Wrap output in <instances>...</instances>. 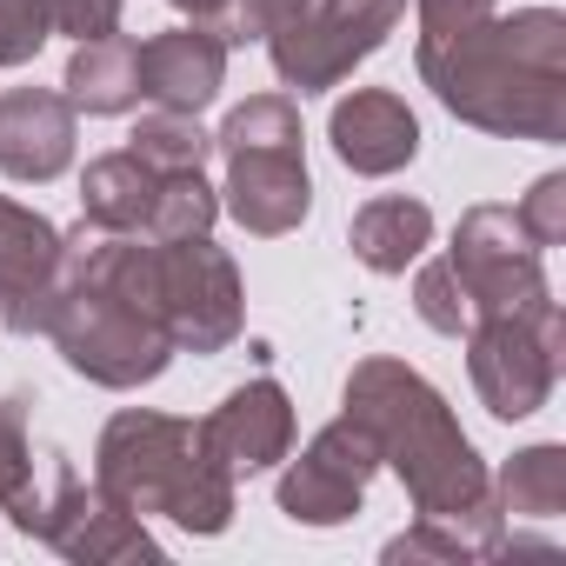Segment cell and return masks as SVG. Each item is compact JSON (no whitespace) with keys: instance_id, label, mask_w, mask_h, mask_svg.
<instances>
[{"instance_id":"obj_1","label":"cell","mask_w":566,"mask_h":566,"mask_svg":"<svg viewBox=\"0 0 566 566\" xmlns=\"http://www.w3.org/2000/svg\"><path fill=\"white\" fill-rule=\"evenodd\" d=\"M340 413L374 440L380 467L400 473L420 520H453L460 533H473V546H486L506 526L493 513V473H486L480 447L467 440L460 413L420 367H407L394 354L354 360V374L340 387Z\"/></svg>"},{"instance_id":"obj_2","label":"cell","mask_w":566,"mask_h":566,"mask_svg":"<svg viewBox=\"0 0 566 566\" xmlns=\"http://www.w3.org/2000/svg\"><path fill=\"white\" fill-rule=\"evenodd\" d=\"M48 340L81 380L107 394L154 387L174 367V340L147 287L140 233H107L87 213L61 233V294L48 314Z\"/></svg>"},{"instance_id":"obj_3","label":"cell","mask_w":566,"mask_h":566,"mask_svg":"<svg viewBox=\"0 0 566 566\" xmlns=\"http://www.w3.org/2000/svg\"><path fill=\"white\" fill-rule=\"evenodd\" d=\"M420 81L433 101L480 134L500 140H566V14L559 8H520L486 14L480 28L413 48Z\"/></svg>"},{"instance_id":"obj_4","label":"cell","mask_w":566,"mask_h":566,"mask_svg":"<svg viewBox=\"0 0 566 566\" xmlns=\"http://www.w3.org/2000/svg\"><path fill=\"white\" fill-rule=\"evenodd\" d=\"M94 486H107L140 520L160 513V520H174L180 533H200V539L227 533L233 500H240V480L213 460V447L200 440V420L154 413V407H120L101 427Z\"/></svg>"},{"instance_id":"obj_5","label":"cell","mask_w":566,"mask_h":566,"mask_svg":"<svg viewBox=\"0 0 566 566\" xmlns=\"http://www.w3.org/2000/svg\"><path fill=\"white\" fill-rule=\"evenodd\" d=\"M213 154L227 167L220 187V213H233L253 240H280L314 213V174H307V127L294 94H253L240 101L220 134Z\"/></svg>"},{"instance_id":"obj_6","label":"cell","mask_w":566,"mask_h":566,"mask_svg":"<svg viewBox=\"0 0 566 566\" xmlns=\"http://www.w3.org/2000/svg\"><path fill=\"white\" fill-rule=\"evenodd\" d=\"M400 21H407V0H294V14L260 48L280 87H294L307 101V94H334L360 61H374Z\"/></svg>"},{"instance_id":"obj_7","label":"cell","mask_w":566,"mask_h":566,"mask_svg":"<svg viewBox=\"0 0 566 566\" xmlns=\"http://www.w3.org/2000/svg\"><path fill=\"white\" fill-rule=\"evenodd\" d=\"M147 287H154V307L167 321L174 354H220L247 327L240 266L227 247H213V233L147 240Z\"/></svg>"},{"instance_id":"obj_8","label":"cell","mask_w":566,"mask_h":566,"mask_svg":"<svg viewBox=\"0 0 566 566\" xmlns=\"http://www.w3.org/2000/svg\"><path fill=\"white\" fill-rule=\"evenodd\" d=\"M467 374L473 394L493 420H533L566 367V314L559 301L533 307V314H486L467 334Z\"/></svg>"},{"instance_id":"obj_9","label":"cell","mask_w":566,"mask_h":566,"mask_svg":"<svg viewBox=\"0 0 566 566\" xmlns=\"http://www.w3.org/2000/svg\"><path fill=\"white\" fill-rule=\"evenodd\" d=\"M447 266L460 273L473 321H486V314H533V307L553 301L539 247L526 240V227L513 220V207H493V200H480V207L460 213Z\"/></svg>"},{"instance_id":"obj_10","label":"cell","mask_w":566,"mask_h":566,"mask_svg":"<svg viewBox=\"0 0 566 566\" xmlns=\"http://www.w3.org/2000/svg\"><path fill=\"white\" fill-rule=\"evenodd\" d=\"M374 473H380L374 440L340 413V420H327L301 453H287L273 500H280V513H287L294 526H347V520L367 506Z\"/></svg>"},{"instance_id":"obj_11","label":"cell","mask_w":566,"mask_h":566,"mask_svg":"<svg viewBox=\"0 0 566 566\" xmlns=\"http://www.w3.org/2000/svg\"><path fill=\"white\" fill-rule=\"evenodd\" d=\"M61 294V227L0 193V327L34 340L48 334Z\"/></svg>"},{"instance_id":"obj_12","label":"cell","mask_w":566,"mask_h":566,"mask_svg":"<svg viewBox=\"0 0 566 566\" xmlns=\"http://www.w3.org/2000/svg\"><path fill=\"white\" fill-rule=\"evenodd\" d=\"M200 440L213 447V460L233 473V480H253L266 467H280L294 453V400L273 374H253L240 380L207 420H200Z\"/></svg>"},{"instance_id":"obj_13","label":"cell","mask_w":566,"mask_h":566,"mask_svg":"<svg viewBox=\"0 0 566 566\" xmlns=\"http://www.w3.org/2000/svg\"><path fill=\"white\" fill-rule=\"evenodd\" d=\"M327 140H334V154H340L347 174L387 180V174H400V167L420 160V114L394 87H354V94L334 101Z\"/></svg>"},{"instance_id":"obj_14","label":"cell","mask_w":566,"mask_h":566,"mask_svg":"<svg viewBox=\"0 0 566 566\" xmlns=\"http://www.w3.org/2000/svg\"><path fill=\"white\" fill-rule=\"evenodd\" d=\"M227 41L207 21L167 28L154 41H140V101L160 114H207L227 87Z\"/></svg>"},{"instance_id":"obj_15","label":"cell","mask_w":566,"mask_h":566,"mask_svg":"<svg viewBox=\"0 0 566 566\" xmlns=\"http://www.w3.org/2000/svg\"><path fill=\"white\" fill-rule=\"evenodd\" d=\"M74 167V107L61 87H8L0 94V174L48 187Z\"/></svg>"},{"instance_id":"obj_16","label":"cell","mask_w":566,"mask_h":566,"mask_svg":"<svg viewBox=\"0 0 566 566\" xmlns=\"http://www.w3.org/2000/svg\"><path fill=\"white\" fill-rule=\"evenodd\" d=\"M54 553L81 559V566H120V559H160V539L147 533V520L134 506H120L107 486H67L48 533H41Z\"/></svg>"},{"instance_id":"obj_17","label":"cell","mask_w":566,"mask_h":566,"mask_svg":"<svg viewBox=\"0 0 566 566\" xmlns=\"http://www.w3.org/2000/svg\"><path fill=\"white\" fill-rule=\"evenodd\" d=\"M347 247L367 273H407L433 247V207L413 193H380L347 220Z\"/></svg>"},{"instance_id":"obj_18","label":"cell","mask_w":566,"mask_h":566,"mask_svg":"<svg viewBox=\"0 0 566 566\" xmlns=\"http://www.w3.org/2000/svg\"><path fill=\"white\" fill-rule=\"evenodd\" d=\"M61 94L74 114H127L140 101V48L127 34H101V41H74Z\"/></svg>"},{"instance_id":"obj_19","label":"cell","mask_w":566,"mask_h":566,"mask_svg":"<svg viewBox=\"0 0 566 566\" xmlns=\"http://www.w3.org/2000/svg\"><path fill=\"white\" fill-rule=\"evenodd\" d=\"M154 193H160V174L147 160H134L127 147L87 160V174H81V213L107 233H147Z\"/></svg>"},{"instance_id":"obj_20","label":"cell","mask_w":566,"mask_h":566,"mask_svg":"<svg viewBox=\"0 0 566 566\" xmlns=\"http://www.w3.org/2000/svg\"><path fill=\"white\" fill-rule=\"evenodd\" d=\"M493 513L500 520H559L566 513V447L559 440L520 447L493 473Z\"/></svg>"},{"instance_id":"obj_21","label":"cell","mask_w":566,"mask_h":566,"mask_svg":"<svg viewBox=\"0 0 566 566\" xmlns=\"http://www.w3.org/2000/svg\"><path fill=\"white\" fill-rule=\"evenodd\" d=\"M127 154L147 160L154 174H207V160H213V134L200 127V114H160V107H154L147 120H134Z\"/></svg>"},{"instance_id":"obj_22","label":"cell","mask_w":566,"mask_h":566,"mask_svg":"<svg viewBox=\"0 0 566 566\" xmlns=\"http://www.w3.org/2000/svg\"><path fill=\"white\" fill-rule=\"evenodd\" d=\"M220 220V193L207 187V174H160L154 213L140 240H187V233H213Z\"/></svg>"},{"instance_id":"obj_23","label":"cell","mask_w":566,"mask_h":566,"mask_svg":"<svg viewBox=\"0 0 566 566\" xmlns=\"http://www.w3.org/2000/svg\"><path fill=\"white\" fill-rule=\"evenodd\" d=\"M413 314H420L433 334H447V340H460V334L473 327L467 287H460V273L447 266V253H440V260H427V266L413 273Z\"/></svg>"},{"instance_id":"obj_24","label":"cell","mask_w":566,"mask_h":566,"mask_svg":"<svg viewBox=\"0 0 566 566\" xmlns=\"http://www.w3.org/2000/svg\"><path fill=\"white\" fill-rule=\"evenodd\" d=\"M387 559H447V566H467V559H480V546H473V533H460L453 520H413L407 533H394L387 546H380Z\"/></svg>"},{"instance_id":"obj_25","label":"cell","mask_w":566,"mask_h":566,"mask_svg":"<svg viewBox=\"0 0 566 566\" xmlns=\"http://www.w3.org/2000/svg\"><path fill=\"white\" fill-rule=\"evenodd\" d=\"M513 220L526 227V240H533L539 253H546V247H559V240H566V174H539V180L520 193Z\"/></svg>"},{"instance_id":"obj_26","label":"cell","mask_w":566,"mask_h":566,"mask_svg":"<svg viewBox=\"0 0 566 566\" xmlns=\"http://www.w3.org/2000/svg\"><path fill=\"white\" fill-rule=\"evenodd\" d=\"M54 41L41 0H0V67H28Z\"/></svg>"},{"instance_id":"obj_27","label":"cell","mask_w":566,"mask_h":566,"mask_svg":"<svg viewBox=\"0 0 566 566\" xmlns=\"http://www.w3.org/2000/svg\"><path fill=\"white\" fill-rule=\"evenodd\" d=\"M48 8V28L67 34V41H101V34H120V8L127 0H41Z\"/></svg>"},{"instance_id":"obj_28","label":"cell","mask_w":566,"mask_h":566,"mask_svg":"<svg viewBox=\"0 0 566 566\" xmlns=\"http://www.w3.org/2000/svg\"><path fill=\"white\" fill-rule=\"evenodd\" d=\"M486 14H500V0H413V21H420V41H413V48L453 41V34H467V28H480Z\"/></svg>"},{"instance_id":"obj_29","label":"cell","mask_w":566,"mask_h":566,"mask_svg":"<svg viewBox=\"0 0 566 566\" xmlns=\"http://www.w3.org/2000/svg\"><path fill=\"white\" fill-rule=\"evenodd\" d=\"M287 14H294V0H227L220 21H213V34L227 48H247V41H266Z\"/></svg>"},{"instance_id":"obj_30","label":"cell","mask_w":566,"mask_h":566,"mask_svg":"<svg viewBox=\"0 0 566 566\" xmlns=\"http://www.w3.org/2000/svg\"><path fill=\"white\" fill-rule=\"evenodd\" d=\"M167 8H180L187 21H207V28H213V21H220V8H227V0H167Z\"/></svg>"}]
</instances>
